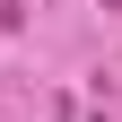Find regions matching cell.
<instances>
[{"label":"cell","instance_id":"cell-1","mask_svg":"<svg viewBox=\"0 0 122 122\" xmlns=\"http://www.w3.org/2000/svg\"><path fill=\"white\" fill-rule=\"evenodd\" d=\"M0 26L18 35V26H26V0H0Z\"/></svg>","mask_w":122,"mask_h":122},{"label":"cell","instance_id":"cell-2","mask_svg":"<svg viewBox=\"0 0 122 122\" xmlns=\"http://www.w3.org/2000/svg\"><path fill=\"white\" fill-rule=\"evenodd\" d=\"M105 9H122V0H105Z\"/></svg>","mask_w":122,"mask_h":122},{"label":"cell","instance_id":"cell-3","mask_svg":"<svg viewBox=\"0 0 122 122\" xmlns=\"http://www.w3.org/2000/svg\"><path fill=\"white\" fill-rule=\"evenodd\" d=\"M96 122H105V113H96Z\"/></svg>","mask_w":122,"mask_h":122}]
</instances>
